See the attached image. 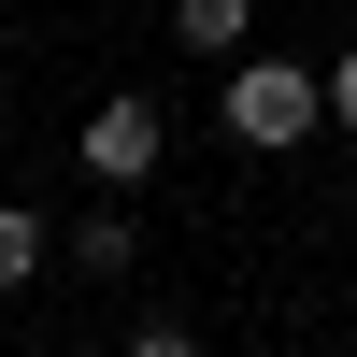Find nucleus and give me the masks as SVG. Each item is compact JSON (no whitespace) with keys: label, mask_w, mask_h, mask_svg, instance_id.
I'll return each mask as SVG.
<instances>
[{"label":"nucleus","mask_w":357,"mask_h":357,"mask_svg":"<svg viewBox=\"0 0 357 357\" xmlns=\"http://www.w3.org/2000/svg\"><path fill=\"white\" fill-rule=\"evenodd\" d=\"M243 29H257V0H172V43L186 57H229Z\"/></svg>","instance_id":"nucleus-3"},{"label":"nucleus","mask_w":357,"mask_h":357,"mask_svg":"<svg viewBox=\"0 0 357 357\" xmlns=\"http://www.w3.org/2000/svg\"><path fill=\"white\" fill-rule=\"evenodd\" d=\"M314 114H329V72H301V57H229V143L286 158V143H314Z\"/></svg>","instance_id":"nucleus-1"},{"label":"nucleus","mask_w":357,"mask_h":357,"mask_svg":"<svg viewBox=\"0 0 357 357\" xmlns=\"http://www.w3.org/2000/svg\"><path fill=\"white\" fill-rule=\"evenodd\" d=\"M129 357H200V329H172V314H158V329H129Z\"/></svg>","instance_id":"nucleus-6"},{"label":"nucleus","mask_w":357,"mask_h":357,"mask_svg":"<svg viewBox=\"0 0 357 357\" xmlns=\"http://www.w3.org/2000/svg\"><path fill=\"white\" fill-rule=\"evenodd\" d=\"M329 114H343V129H357V57H329Z\"/></svg>","instance_id":"nucleus-7"},{"label":"nucleus","mask_w":357,"mask_h":357,"mask_svg":"<svg viewBox=\"0 0 357 357\" xmlns=\"http://www.w3.org/2000/svg\"><path fill=\"white\" fill-rule=\"evenodd\" d=\"M72 272H129V215H86L72 229Z\"/></svg>","instance_id":"nucleus-5"},{"label":"nucleus","mask_w":357,"mask_h":357,"mask_svg":"<svg viewBox=\"0 0 357 357\" xmlns=\"http://www.w3.org/2000/svg\"><path fill=\"white\" fill-rule=\"evenodd\" d=\"M158 100H100L86 114V186H143V172H158Z\"/></svg>","instance_id":"nucleus-2"},{"label":"nucleus","mask_w":357,"mask_h":357,"mask_svg":"<svg viewBox=\"0 0 357 357\" xmlns=\"http://www.w3.org/2000/svg\"><path fill=\"white\" fill-rule=\"evenodd\" d=\"M43 272V215H15V200H0V286H29Z\"/></svg>","instance_id":"nucleus-4"}]
</instances>
